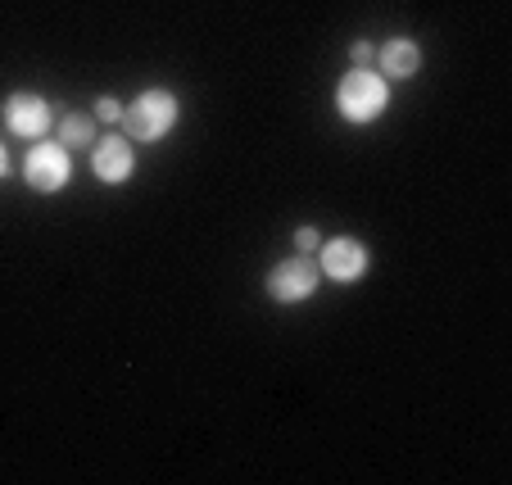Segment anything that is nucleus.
I'll list each match as a JSON object with an SVG mask.
<instances>
[{"mask_svg": "<svg viewBox=\"0 0 512 485\" xmlns=\"http://www.w3.org/2000/svg\"><path fill=\"white\" fill-rule=\"evenodd\" d=\"M10 173V155H5V146H0V177Z\"/></svg>", "mask_w": 512, "mask_h": 485, "instance_id": "ddd939ff", "label": "nucleus"}, {"mask_svg": "<svg viewBox=\"0 0 512 485\" xmlns=\"http://www.w3.org/2000/svg\"><path fill=\"white\" fill-rule=\"evenodd\" d=\"M390 105V87L381 73H368V68H354L345 73L336 87V109L349 118V123H377Z\"/></svg>", "mask_w": 512, "mask_h": 485, "instance_id": "f03ea898", "label": "nucleus"}, {"mask_svg": "<svg viewBox=\"0 0 512 485\" xmlns=\"http://www.w3.org/2000/svg\"><path fill=\"white\" fill-rule=\"evenodd\" d=\"M59 146L64 150H82V146H96V123L82 114H64L59 118Z\"/></svg>", "mask_w": 512, "mask_h": 485, "instance_id": "1a4fd4ad", "label": "nucleus"}, {"mask_svg": "<svg viewBox=\"0 0 512 485\" xmlns=\"http://www.w3.org/2000/svg\"><path fill=\"white\" fill-rule=\"evenodd\" d=\"M318 282H322V268H318V259H309V254H290V259H281L277 268L268 272V295L277 304H304L313 291H318Z\"/></svg>", "mask_w": 512, "mask_h": 485, "instance_id": "7ed1b4c3", "label": "nucleus"}, {"mask_svg": "<svg viewBox=\"0 0 512 485\" xmlns=\"http://www.w3.org/2000/svg\"><path fill=\"white\" fill-rule=\"evenodd\" d=\"M349 59H354V68H368L372 59H377V50H372L368 41H354V46H349Z\"/></svg>", "mask_w": 512, "mask_h": 485, "instance_id": "f8f14e48", "label": "nucleus"}, {"mask_svg": "<svg viewBox=\"0 0 512 485\" xmlns=\"http://www.w3.org/2000/svg\"><path fill=\"white\" fill-rule=\"evenodd\" d=\"M377 59H381V73H386V78L408 82L417 68H422V46H417L413 37H390L386 46L377 50Z\"/></svg>", "mask_w": 512, "mask_h": 485, "instance_id": "6e6552de", "label": "nucleus"}, {"mask_svg": "<svg viewBox=\"0 0 512 485\" xmlns=\"http://www.w3.org/2000/svg\"><path fill=\"white\" fill-rule=\"evenodd\" d=\"M96 118L100 123H123V105H118L114 96H100L96 100Z\"/></svg>", "mask_w": 512, "mask_h": 485, "instance_id": "9d476101", "label": "nucleus"}, {"mask_svg": "<svg viewBox=\"0 0 512 485\" xmlns=\"http://www.w3.org/2000/svg\"><path fill=\"white\" fill-rule=\"evenodd\" d=\"M177 114H182V109H177L173 91L150 87V91H141L132 105H123V127L132 141H164V136L173 132Z\"/></svg>", "mask_w": 512, "mask_h": 485, "instance_id": "f257e3e1", "label": "nucleus"}, {"mask_svg": "<svg viewBox=\"0 0 512 485\" xmlns=\"http://www.w3.org/2000/svg\"><path fill=\"white\" fill-rule=\"evenodd\" d=\"M136 168V155H132V136H114L109 132L105 141L91 146V173L100 177L105 186H123Z\"/></svg>", "mask_w": 512, "mask_h": 485, "instance_id": "0eeeda50", "label": "nucleus"}, {"mask_svg": "<svg viewBox=\"0 0 512 485\" xmlns=\"http://www.w3.org/2000/svg\"><path fill=\"white\" fill-rule=\"evenodd\" d=\"M68 177H73V159H68V150L59 146V141H41V146H32L28 159H23V182L41 195L64 191Z\"/></svg>", "mask_w": 512, "mask_h": 485, "instance_id": "20e7f679", "label": "nucleus"}, {"mask_svg": "<svg viewBox=\"0 0 512 485\" xmlns=\"http://www.w3.org/2000/svg\"><path fill=\"white\" fill-rule=\"evenodd\" d=\"M318 245H322V236L313 232V227H300V232H295V250H300V254H313Z\"/></svg>", "mask_w": 512, "mask_h": 485, "instance_id": "9b49d317", "label": "nucleus"}, {"mask_svg": "<svg viewBox=\"0 0 512 485\" xmlns=\"http://www.w3.org/2000/svg\"><path fill=\"white\" fill-rule=\"evenodd\" d=\"M318 254H322L318 268L327 272L331 282H358V277L368 272V263H372L368 245L354 241V236H336V241H322Z\"/></svg>", "mask_w": 512, "mask_h": 485, "instance_id": "39448f33", "label": "nucleus"}, {"mask_svg": "<svg viewBox=\"0 0 512 485\" xmlns=\"http://www.w3.org/2000/svg\"><path fill=\"white\" fill-rule=\"evenodd\" d=\"M5 127H10L14 136H23V141H46L50 105L41 96H32V91H14V96L5 100Z\"/></svg>", "mask_w": 512, "mask_h": 485, "instance_id": "423d86ee", "label": "nucleus"}]
</instances>
